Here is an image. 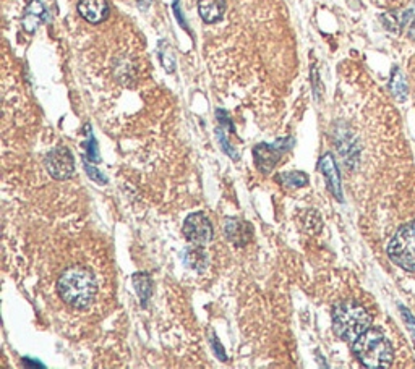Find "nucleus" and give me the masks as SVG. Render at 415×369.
<instances>
[{
    "mask_svg": "<svg viewBox=\"0 0 415 369\" xmlns=\"http://www.w3.org/2000/svg\"><path fill=\"white\" fill-rule=\"evenodd\" d=\"M87 147H88V157L91 159V162H98L99 161V156H98V144H96V141L93 136H89L88 143H87Z\"/></svg>",
    "mask_w": 415,
    "mask_h": 369,
    "instance_id": "nucleus-19",
    "label": "nucleus"
},
{
    "mask_svg": "<svg viewBox=\"0 0 415 369\" xmlns=\"http://www.w3.org/2000/svg\"><path fill=\"white\" fill-rule=\"evenodd\" d=\"M48 11H45L44 5L39 2V0H33L30 4V7L26 10L25 18H23V25H25V30L30 33L34 31V28L38 25H41L43 21H48Z\"/></svg>",
    "mask_w": 415,
    "mask_h": 369,
    "instance_id": "nucleus-13",
    "label": "nucleus"
},
{
    "mask_svg": "<svg viewBox=\"0 0 415 369\" xmlns=\"http://www.w3.org/2000/svg\"><path fill=\"white\" fill-rule=\"evenodd\" d=\"M388 253L402 269L415 271V224L397 230L393 242L389 243Z\"/></svg>",
    "mask_w": 415,
    "mask_h": 369,
    "instance_id": "nucleus-4",
    "label": "nucleus"
},
{
    "mask_svg": "<svg viewBox=\"0 0 415 369\" xmlns=\"http://www.w3.org/2000/svg\"><path fill=\"white\" fill-rule=\"evenodd\" d=\"M320 170L323 177L326 178L328 188L331 190L334 196L341 201L343 200V195H341V178H339V170L336 167V162H334V157L331 154H325L320 159Z\"/></svg>",
    "mask_w": 415,
    "mask_h": 369,
    "instance_id": "nucleus-10",
    "label": "nucleus"
},
{
    "mask_svg": "<svg viewBox=\"0 0 415 369\" xmlns=\"http://www.w3.org/2000/svg\"><path fill=\"white\" fill-rule=\"evenodd\" d=\"M57 290L67 305H70L72 308L83 310L93 303L98 285H96L94 276L88 269L75 266L60 276L57 282Z\"/></svg>",
    "mask_w": 415,
    "mask_h": 369,
    "instance_id": "nucleus-1",
    "label": "nucleus"
},
{
    "mask_svg": "<svg viewBox=\"0 0 415 369\" xmlns=\"http://www.w3.org/2000/svg\"><path fill=\"white\" fill-rule=\"evenodd\" d=\"M209 342H211V347H213V350H214L216 356H218V358H221L223 361H226V360H227V356H226V353H224L223 345H221V344L218 342V339L214 337V334H209Z\"/></svg>",
    "mask_w": 415,
    "mask_h": 369,
    "instance_id": "nucleus-18",
    "label": "nucleus"
},
{
    "mask_svg": "<svg viewBox=\"0 0 415 369\" xmlns=\"http://www.w3.org/2000/svg\"><path fill=\"white\" fill-rule=\"evenodd\" d=\"M226 10L224 0H198V11L204 23H218L223 18Z\"/></svg>",
    "mask_w": 415,
    "mask_h": 369,
    "instance_id": "nucleus-11",
    "label": "nucleus"
},
{
    "mask_svg": "<svg viewBox=\"0 0 415 369\" xmlns=\"http://www.w3.org/2000/svg\"><path fill=\"white\" fill-rule=\"evenodd\" d=\"M391 89H393V93L397 99H401V101L406 99L407 84H406L404 76L401 75L399 70L393 72V78H391Z\"/></svg>",
    "mask_w": 415,
    "mask_h": 369,
    "instance_id": "nucleus-16",
    "label": "nucleus"
},
{
    "mask_svg": "<svg viewBox=\"0 0 415 369\" xmlns=\"http://www.w3.org/2000/svg\"><path fill=\"white\" fill-rule=\"evenodd\" d=\"M45 169L55 180H67L75 170V161L67 147H55L45 156Z\"/></svg>",
    "mask_w": 415,
    "mask_h": 369,
    "instance_id": "nucleus-6",
    "label": "nucleus"
},
{
    "mask_svg": "<svg viewBox=\"0 0 415 369\" xmlns=\"http://www.w3.org/2000/svg\"><path fill=\"white\" fill-rule=\"evenodd\" d=\"M78 13L91 25H99L109 15V5L106 0H79Z\"/></svg>",
    "mask_w": 415,
    "mask_h": 369,
    "instance_id": "nucleus-9",
    "label": "nucleus"
},
{
    "mask_svg": "<svg viewBox=\"0 0 415 369\" xmlns=\"http://www.w3.org/2000/svg\"><path fill=\"white\" fill-rule=\"evenodd\" d=\"M287 140H280L277 143L272 144H258L255 146L253 149V156H255V162H257L258 169L261 172L268 174L270 170L276 166L277 161H280L281 152L287 151L291 146H286Z\"/></svg>",
    "mask_w": 415,
    "mask_h": 369,
    "instance_id": "nucleus-7",
    "label": "nucleus"
},
{
    "mask_svg": "<svg viewBox=\"0 0 415 369\" xmlns=\"http://www.w3.org/2000/svg\"><path fill=\"white\" fill-rule=\"evenodd\" d=\"M159 59H161L162 67L166 68L167 72H170V73L174 72V68H175L174 54H172V50H170L169 44H166L164 41L159 44Z\"/></svg>",
    "mask_w": 415,
    "mask_h": 369,
    "instance_id": "nucleus-17",
    "label": "nucleus"
},
{
    "mask_svg": "<svg viewBox=\"0 0 415 369\" xmlns=\"http://www.w3.org/2000/svg\"><path fill=\"white\" fill-rule=\"evenodd\" d=\"M354 353L367 368H386L393 361V348L382 332L368 331L354 342Z\"/></svg>",
    "mask_w": 415,
    "mask_h": 369,
    "instance_id": "nucleus-3",
    "label": "nucleus"
},
{
    "mask_svg": "<svg viewBox=\"0 0 415 369\" xmlns=\"http://www.w3.org/2000/svg\"><path fill=\"white\" fill-rule=\"evenodd\" d=\"M184 263H185L187 268H190L193 271H198V272H203V271H206L208 264H209V259H208V254L203 249V246L195 245V246L185 248Z\"/></svg>",
    "mask_w": 415,
    "mask_h": 369,
    "instance_id": "nucleus-12",
    "label": "nucleus"
},
{
    "mask_svg": "<svg viewBox=\"0 0 415 369\" xmlns=\"http://www.w3.org/2000/svg\"><path fill=\"white\" fill-rule=\"evenodd\" d=\"M333 324L341 339L355 342L362 334H365L372 324V317L362 306L345 302L338 305L333 311Z\"/></svg>",
    "mask_w": 415,
    "mask_h": 369,
    "instance_id": "nucleus-2",
    "label": "nucleus"
},
{
    "mask_svg": "<svg viewBox=\"0 0 415 369\" xmlns=\"http://www.w3.org/2000/svg\"><path fill=\"white\" fill-rule=\"evenodd\" d=\"M184 235L193 245H208L213 238L211 222L203 212L190 214L184 222Z\"/></svg>",
    "mask_w": 415,
    "mask_h": 369,
    "instance_id": "nucleus-5",
    "label": "nucleus"
},
{
    "mask_svg": "<svg viewBox=\"0 0 415 369\" xmlns=\"http://www.w3.org/2000/svg\"><path fill=\"white\" fill-rule=\"evenodd\" d=\"M277 180H280L282 185L289 186V188H302V186L309 183V177L302 172L281 174V175H277Z\"/></svg>",
    "mask_w": 415,
    "mask_h": 369,
    "instance_id": "nucleus-15",
    "label": "nucleus"
},
{
    "mask_svg": "<svg viewBox=\"0 0 415 369\" xmlns=\"http://www.w3.org/2000/svg\"><path fill=\"white\" fill-rule=\"evenodd\" d=\"M84 170H87V174L91 177V180L98 181V183H106V177L102 174H99L98 170H96V167H91L88 162H84Z\"/></svg>",
    "mask_w": 415,
    "mask_h": 369,
    "instance_id": "nucleus-20",
    "label": "nucleus"
},
{
    "mask_svg": "<svg viewBox=\"0 0 415 369\" xmlns=\"http://www.w3.org/2000/svg\"><path fill=\"white\" fill-rule=\"evenodd\" d=\"M133 287L136 288V292H138L140 298H141V303L146 305L148 298H150L151 295V279L148 274H135L133 276Z\"/></svg>",
    "mask_w": 415,
    "mask_h": 369,
    "instance_id": "nucleus-14",
    "label": "nucleus"
},
{
    "mask_svg": "<svg viewBox=\"0 0 415 369\" xmlns=\"http://www.w3.org/2000/svg\"><path fill=\"white\" fill-rule=\"evenodd\" d=\"M224 234L231 243H234L237 246H245L247 243L252 240L253 230L252 225L245 222V220L231 217L227 219L224 224Z\"/></svg>",
    "mask_w": 415,
    "mask_h": 369,
    "instance_id": "nucleus-8",
    "label": "nucleus"
}]
</instances>
